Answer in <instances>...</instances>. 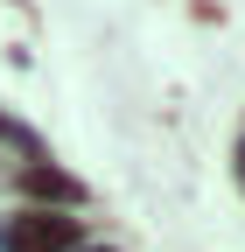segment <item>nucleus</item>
<instances>
[{"label":"nucleus","instance_id":"1","mask_svg":"<svg viewBox=\"0 0 245 252\" xmlns=\"http://www.w3.org/2000/svg\"><path fill=\"white\" fill-rule=\"evenodd\" d=\"M70 238H77V224H70V217H49V210H21L14 231H7L14 252H63Z\"/></svg>","mask_w":245,"mask_h":252},{"label":"nucleus","instance_id":"2","mask_svg":"<svg viewBox=\"0 0 245 252\" xmlns=\"http://www.w3.org/2000/svg\"><path fill=\"white\" fill-rule=\"evenodd\" d=\"M21 189H28V196H77V182H70V175H56V168H28Z\"/></svg>","mask_w":245,"mask_h":252}]
</instances>
